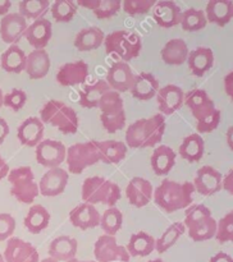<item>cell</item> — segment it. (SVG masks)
Segmentation results:
<instances>
[{
  "instance_id": "9",
  "label": "cell",
  "mask_w": 233,
  "mask_h": 262,
  "mask_svg": "<svg viewBox=\"0 0 233 262\" xmlns=\"http://www.w3.org/2000/svg\"><path fill=\"white\" fill-rule=\"evenodd\" d=\"M66 160L69 173L72 174H81L86 168L100 163L95 141L72 145L71 147L67 148Z\"/></svg>"
},
{
  "instance_id": "1",
  "label": "cell",
  "mask_w": 233,
  "mask_h": 262,
  "mask_svg": "<svg viewBox=\"0 0 233 262\" xmlns=\"http://www.w3.org/2000/svg\"><path fill=\"white\" fill-rule=\"evenodd\" d=\"M165 132V118L155 114L147 119L133 122L125 132V143L131 148L154 147L163 140Z\"/></svg>"
},
{
  "instance_id": "17",
  "label": "cell",
  "mask_w": 233,
  "mask_h": 262,
  "mask_svg": "<svg viewBox=\"0 0 233 262\" xmlns=\"http://www.w3.org/2000/svg\"><path fill=\"white\" fill-rule=\"evenodd\" d=\"M27 30V20L19 13H8L0 20V36L5 43L17 45Z\"/></svg>"
},
{
  "instance_id": "45",
  "label": "cell",
  "mask_w": 233,
  "mask_h": 262,
  "mask_svg": "<svg viewBox=\"0 0 233 262\" xmlns=\"http://www.w3.org/2000/svg\"><path fill=\"white\" fill-rule=\"evenodd\" d=\"M215 239L219 243H227L233 241V212L225 214L219 222L217 223V229H215Z\"/></svg>"
},
{
  "instance_id": "25",
  "label": "cell",
  "mask_w": 233,
  "mask_h": 262,
  "mask_svg": "<svg viewBox=\"0 0 233 262\" xmlns=\"http://www.w3.org/2000/svg\"><path fill=\"white\" fill-rule=\"evenodd\" d=\"M158 90L159 81L155 78V76L149 72H141L137 76H135V81L130 91L135 99L147 101L155 96Z\"/></svg>"
},
{
  "instance_id": "52",
  "label": "cell",
  "mask_w": 233,
  "mask_h": 262,
  "mask_svg": "<svg viewBox=\"0 0 233 262\" xmlns=\"http://www.w3.org/2000/svg\"><path fill=\"white\" fill-rule=\"evenodd\" d=\"M209 262H233L232 257L225 252H218L214 256H211Z\"/></svg>"
},
{
  "instance_id": "53",
  "label": "cell",
  "mask_w": 233,
  "mask_h": 262,
  "mask_svg": "<svg viewBox=\"0 0 233 262\" xmlns=\"http://www.w3.org/2000/svg\"><path fill=\"white\" fill-rule=\"evenodd\" d=\"M232 79H233V73L232 72H229V73L225 76L224 78V90H225V94L228 95L229 97H232Z\"/></svg>"
},
{
  "instance_id": "55",
  "label": "cell",
  "mask_w": 233,
  "mask_h": 262,
  "mask_svg": "<svg viewBox=\"0 0 233 262\" xmlns=\"http://www.w3.org/2000/svg\"><path fill=\"white\" fill-rule=\"evenodd\" d=\"M10 7H12V2L10 0H0V15H7L9 12Z\"/></svg>"
},
{
  "instance_id": "31",
  "label": "cell",
  "mask_w": 233,
  "mask_h": 262,
  "mask_svg": "<svg viewBox=\"0 0 233 262\" xmlns=\"http://www.w3.org/2000/svg\"><path fill=\"white\" fill-rule=\"evenodd\" d=\"M161 59L168 66H181L187 61L188 56V46L182 38H172L160 51Z\"/></svg>"
},
{
  "instance_id": "39",
  "label": "cell",
  "mask_w": 233,
  "mask_h": 262,
  "mask_svg": "<svg viewBox=\"0 0 233 262\" xmlns=\"http://www.w3.org/2000/svg\"><path fill=\"white\" fill-rule=\"evenodd\" d=\"M204 150L205 143L201 136L199 133H192L182 141L179 146V155L188 163H196L202 159Z\"/></svg>"
},
{
  "instance_id": "10",
  "label": "cell",
  "mask_w": 233,
  "mask_h": 262,
  "mask_svg": "<svg viewBox=\"0 0 233 262\" xmlns=\"http://www.w3.org/2000/svg\"><path fill=\"white\" fill-rule=\"evenodd\" d=\"M94 256L97 262H128L130 255L123 246L118 245L115 237L101 235L94 245Z\"/></svg>"
},
{
  "instance_id": "13",
  "label": "cell",
  "mask_w": 233,
  "mask_h": 262,
  "mask_svg": "<svg viewBox=\"0 0 233 262\" xmlns=\"http://www.w3.org/2000/svg\"><path fill=\"white\" fill-rule=\"evenodd\" d=\"M195 191L202 196H213L222 189V174L210 165H204L196 171L194 179Z\"/></svg>"
},
{
  "instance_id": "40",
  "label": "cell",
  "mask_w": 233,
  "mask_h": 262,
  "mask_svg": "<svg viewBox=\"0 0 233 262\" xmlns=\"http://www.w3.org/2000/svg\"><path fill=\"white\" fill-rule=\"evenodd\" d=\"M186 232V228H184L183 223H173L172 225H169L165 229V232L155 241V250L158 251V253H164L168 250H171L174 245L177 243V241L182 237Z\"/></svg>"
},
{
  "instance_id": "43",
  "label": "cell",
  "mask_w": 233,
  "mask_h": 262,
  "mask_svg": "<svg viewBox=\"0 0 233 262\" xmlns=\"http://www.w3.org/2000/svg\"><path fill=\"white\" fill-rule=\"evenodd\" d=\"M207 20L205 17L204 10L196 9V8H188V9L183 10L181 14V27L184 31L188 32H196V31L202 30L206 26Z\"/></svg>"
},
{
  "instance_id": "44",
  "label": "cell",
  "mask_w": 233,
  "mask_h": 262,
  "mask_svg": "<svg viewBox=\"0 0 233 262\" xmlns=\"http://www.w3.org/2000/svg\"><path fill=\"white\" fill-rule=\"evenodd\" d=\"M51 15L56 22H71L77 13V5L72 0H56L50 7Z\"/></svg>"
},
{
  "instance_id": "56",
  "label": "cell",
  "mask_w": 233,
  "mask_h": 262,
  "mask_svg": "<svg viewBox=\"0 0 233 262\" xmlns=\"http://www.w3.org/2000/svg\"><path fill=\"white\" fill-rule=\"evenodd\" d=\"M232 132H233V128L232 127L228 128V130H227V143H228V146H229L230 150H232V148H233V145H232Z\"/></svg>"
},
{
  "instance_id": "60",
  "label": "cell",
  "mask_w": 233,
  "mask_h": 262,
  "mask_svg": "<svg viewBox=\"0 0 233 262\" xmlns=\"http://www.w3.org/2000/svg\"><path fill=\"white\" fill-rule=\"evenodd\" d=\"M147 262H164V261L161 260V258H155V260H150V261H147Z\"/></svg>"
},
{
  "instance_id": "47",
  "label": "cell",
  "mask_w": 233,
  "mask_h": 262,
  "mask_svg": "<svg viewBox=\"0 0 233 262\" xmlns=\"http://www.w3.org/2000/svg\"><path fill=\"white\" fill-rule=\"evenodd\" d=\"M156 4L155 0H124L122 3L123 10L130 15L146 14Z\"/></svg>"
},
{
  "instance_id": "12",
  "label": "cell",
  "mask_w": 233,
  "mask_h": 262,
  "mask_svg": "<svg viewBox=\"0 0 233 262\" xmlns=\"http://www.w3.org/2000/svg\"><path fill=\"white\" fill-rule=\"evenodd\" d=\"M3 257L5 262H40L35 246L17 237L8 239Z\"/></svg>"
},
{
  "instance_id": "27",
  "label": "cell",
  "mask_w": 233,
  "mask_h": 262,
  "mask_svg": "<svg viewBox=\"0 0 233 262\" xmlns=\"http://www.w3.org/2000/svg\"><path fill=\"white\" fill-rule=\"evenodd\" d=\"M183 104H186L187 106L189 107L192 115H194V118L196 120L215 109L214 101L210 99L209 95L206 94V91L202 89L191 90V91L184 96Z\"/></svg>"
},
{
  "instance_id": "36",
  "label": "cell",
  "mask_w": 233,
  "mask_h": 262,
  "mask_svg": "<svg viewBox=\"0 0 233 262\" xmlns=\"http://www.w3.org/2000/svg\"><path fill=\"white\" fill-rule=\"evenodd\" d=\"M128 255L133 257H146L155 250V239L153 235L145 232H138L131 235L127 245Z\"/></svg>"
},
{
  "instance_id": "5",
  "label": "cell",
  "mask_w": 233,
  "mask_h": 262,
  "mask_svg": "<svg viewBox=\"0 0 233 262\" xmlns=\"http://www.w3.org/2000/svg\"><path fill=\"white\" fill-rule=\"evenodd\" d=\"M40 120L58 128L64 135H73L78 129V115L76 110L58 100H49L40 112Z\"/></svg>"
},
{
  "instance_id": "16",
  "label": "cell",
  "mask_w": 233,
  "mask_h": 262,
  "mask_svg": "<svg viewBox=\"0 0 233 262\" xmlns=\"http://www.w3.org/2000/svg\"><path fill=\"white\" fill-rule=\"evenodd\" d=\"M155 96L161 115L174 114L183 105L184 92L181 87L176 86V84H166V86L161 87L158 90Z\"/></svg>"
},
{
  "instance_id": "15",
  "label": "cell",
  "mask_w": 233,
  "mask_h": 262,
  "mask_svg": "<svg viewBox=\"0 0 233 262\" xmlns=\"http://www.w3.org/2000/svg\"><path fill=\"white\" fill-rule=\"evenodd\" d=\"M69 174L61 168L49 169L40 179L38 183V191L40 194L45 197L59 196L66 191L68 184Z\"/></svg>"
},
{
  "instance_id": "24",
  "label": "cell",
  "mask_w": 233,
  "mask_h": 262,
  "mask_svg": "<svg viewBox=\"0 0 233 262\" xmlns=\"http://www.w3.org/2000/svg\"><path fill=\"white\" fill-rule=\"evenodd\" d=\"M187 63H188V68L194 76L202 77L214 66V54L210 48L199 46V48L188 51Z\"/></svg>"
},
{
  "instance_id": "23",
  "label": "cell",
  "mask_w": 233,
  "mask_h": 262,
  "mask_svg": "<svg viewBox=\"0 0 233 262\" xmlns=\"http://www.w3.org/2000/svg\"><path fill=\"white\" fill-rule=\"evenodd\" d=\"M69 220L72 225L81 230L92 229L100 224V212L94 205L81 204L69 212Z\"/></svg>"
},
{
  "instance_id": "19",
  "label": "cell",
  "mask_w": 233,
  "mask_h": 262,
  "mask_svg": "<svg viewBox=\"0 0 233 262\" xmlns=\"http://www.w3.org/2000/svg\"><path fill=\"white\" fill-rule=\"evenodd\" d=\"M182 9L172 0H161L153 7V17L163 28H171L181 22Z\"/></svg>"
},
{
  "instance_id": "38",
  "label": "cell",
  "mask_w": 233,
  "mask_h": 262,
  "mask_svg": "<svg viewBox=\"0 0 233 262\" xmlns=\"http://www.w3.org/2000/svg\"><path fill=\"white\" fill-rule=\"evenodd\" d=\"M77 5L90 9L99 19L113 17L122 8L120 0H78Z\"/></svg>"
},
{
  "instance_id": "46",
  "label": "cell",
  "mask_w": 233,
  "mask_h": 262,
  "mask_svg": "<svg viewBox=\"0 0 233 262\" xmlns=\"http://www.w3.org/2000/svg\"><path fill=\"white\" fill-rule=\"evenodd\" d=\"M27 102V94L20 89H13L4 95L3 105L12 109L13 112H19Z\"/></svg>"
},
{
  "instance_id": "48",
  "label": "cell",
  "mask_w": 233,
  "mask_h": 262,
  "mask_svg": "<svg viewBox=\"0 0 233 262\" xmlns=\"http://www.w3.org/2000/svg\"><path fill=\"white\" fill-rule=\"evenodd\" d=\"M220 119H222L220 110L215 107V109L213 110V112H210L209 114L204 115V117L200 118L199 120H196L197 130H199V133L213 132V130L218 128V125H219L220 123Z\"/></svg>"
},
{
  "instance_id": "22",
  "label": "cell",
  "mask_w": 233,
  "mask_h": 262,
  "mask_svg": "<svg viewBox=\"0 0 233 262\" xmlns=\"http://www.w3.org/2000/svg\"><path fill=\"white\" fill-rule=\"evenodd\" d=\"M45 125L40 118L30 117L20 123L17 129V137L22 145L35 147L43 141Z\"/></svg>"
},
{
  "instance_id": "37",
  "label": "cell",
  "mask_w": 233,
  "mask_h": 262,
  "mask_svg": "<svg viewBox=\"0 0 233 262\" xmlns=\"http://www.w3.org/2000/svg\"><path fill=\"white\" fill-rule=\"evenodd\" d=\"M105 35L99 27L82 28L74 38V46L79 51H91L100 48L104 42Z\"/></svg>"
},
{
  "instance_id": "57",
  "label": "cell",
  "mask_w": 233,
  "mask_h": 262,
  "mask_svg": "<svg viewBox=\"0 0 233 262\" xmlns=\"http://www.w3.org/2000/svg\"><path fill=\"white\" fill-rule=\"evenodd\" d=\"M3 100H4V94H3L2 89H0V107L3 106Z\"/></svg>"
},
{
  "instance_id": "7",
  "label": "cell",
  "mask_w": 233,
  "mask_h": 262,
  "mask_svg": "<svg viewBox=\"0 0 233 262\" xmlns=\"http://www.w3.org/2000/svg\"><path fill=\"white\" fill-rule=\"evenodd\" d=\"M97 107L101 112L100 120L102 123V127L108 133H117L118 130L124 128L125 112L120 94L113 91V90L105 92L100 99Z\"/></svg>"
},
{
  "instance_id": "11",
  "label": "cell",
  "mask_w": 233,
  "mask_h": 262,
  "mask_svg": "<svg viewBox=\"0 0 233 262\" xmlns=\"http://www.w3.org/2000/svg\"><path fill=\"white\" fill-rule=\"evenodd\" d=\"M66 146L55 140H43L36 146V160L45 168H59L66 160Z\"/></svg>"
},
{
  "instance_id": "20",
  "label": "cell",
  "mask_w": 233,
  "mask_h": 262,
  "mask_svg": "<svg viewBox=\"0 0 233 262\" xmlns=\"http://www.w3.org/2000/svg\"><path fill=\"white\" fill-rule=\"evenodd\" d=\"M125 196L132 206L141 209L151 201L153 186L150 182L141 177H135L130 181L125 188Z\"/></svg>"
},
{
  "instance_id": "30",
  "label": "cell",
  "mask_w": 233,
  "mask_h": 262,
  "mask_svg": "<svg viewBox=\"0 0 233 262\" xmlns=\"http://www.w3.org/2000/svg\"><path fill=\"white\" fill-rule=\"evenodd\" d=\"M95 146L99 152L100 161L105 164H118L127 155V146L122 141H95Z\"/></svg>"
},
{
  "instance_id": "8",
  "label": "cell",
  "mask_w": 233,
  "mask_h": 262,
  "mask_svg": "<svg viewBox=\"0 0 233 262\" xmlns=\"http://www.w3.org/2000/svg\"><path fill=\"white\" fill-rule=\"evenodd\" d=\"M8 181L12 184L10 194L22 204H32L40 194L38 184L30 166H19L8 173Z\"/></svg>"
},
{
  "instance_id": "50",
  "label": "cell",
  "mask_w": 233,
  "mask_h": 262,
  "mask_svg": "<svg viewBox=\"0 0 233 262\" xmlns=\"http://www.w3.org/2000/svg\"><path fill=\"white\" fill-rule=\"evenodd\" d=\"M222 188L224 191H227L228 193H233V170L230 169L227 174H225L224 178H222Z\"/></svg>"
},
{
  "instance_id": "21",
  "label": "cell",
  "mask_w": 233,
  "mask_h": 262,
  "mask_svg": "<svg viewBox=\"0 0 233 262\" xmlns=\"http://www.w3.org/2000/svg\"><path fill=\"white\" fill-rule=\"evenodd\" d=\"M51 35H53V26L50 20L46 18H38L27 26V30L23 36L32 48L45 49L50 41Z\"/></svg>"
},
{
  "instance_id": "41",
  "label": "cell",
  "mask_w": 233,
  "mask_h": 262,
  "mask_svg": "<svg viewBox=\"0 0 233 262\" xmlns=\"http://www.w3.org/2000/svg\"><path fill=\"white\" fill-rule=\"evenodd\" d=\"M100 227H101L102 232L105 235H110L114 237L123 225V214L119 209L117 207H109L105 210L104 214L100 215Z\"/></svg>"
},
{
  "instance_id": "32",
  "label": "cell",
  "mask_w": 233,
  "mask_h": 262,
  "mask_svg": "<svg viewBox=\"0 0 233 262\" xmlns=\"http://www.w3.org/2000/svg\"><path fill=\"white\" fill-rule=\"evenodd\" d=\"M176 152L169 146L160 145L151 155V168L156 176H166L176 164Z\"/></svg>"
},
{
  "instance_id": "18",
  "label": "cell",
  "mask_w": 233,
  "mask_h": 262,
  "mask_svg": "<svg viewBox=\"0 0 233 262\" xmlns=\"http://www.w3.org/2000/svg\"><path fill=\"white\" fill-rule=\"evenodd\" d=\"M89 77V64L83 60L66 63L59 68L56 81L60 86L73 87L82 84Z\"/></svg>"
},
{
  "instance_id": "51",
  "label": "cell",
  "mask_w": 233,
  "mask_h": 262,
  "mask_svg": "<svg viewBox=\"0 0 233 262\" xmlns=\"http://www.w3.org/2000/svg\"><path fill=\"white\" fill-rule=\"evenodd\" d=\"M9 135V125L4 118L0 117V145L5 141V138Z\"/></svg>"
},
{
  "instance_id": "26",
  "label": "cell",
  "mask_w": 233,
  "mask_h": 262,
  "mask_svg": "<svg viewBox=\"0 0 233 262\" xmlns=\"http://www.w3.org/2000/svg\"><path fill=\"white\" fill-rule=\"evenodd\" d=\"M205 17L210 23L224 27L233 18L232 0H210L205 8Z\"/></svg>"
},
{
  "instance_id": "6",
  "label": "cell",
  "mask_w": 233,
  "mask_h": 262,
  "mask_svg": "<svg viewBox=\"0 0 233 262\" xmlns=\"http://www.w3.org/2000/svg\"><path fill=\"white\" fill-rule=\"evenodd\" d=\"M102 43H104L105 53L108 55L115 54L125 63L137 58L142 49L141 36L124 30H117L110 32L109 35L105 36Z\"/></svg>"
},
{
  "instance_id": "33",
  "label": "cell",
  "mask_w": 233,
  "mask_h": 262,
  "mask_svg": "<svg viewBox=\"0 0 233 262\" xmlns=\"http://www.w3.org/2000/svg\"><path fill=\"white\" fill-rule=\"evenodd\" d=\"M110 91V87L108 86L105 79H97L96 82L91 84H86L83 89L78 91L79 94V105L86 109L99 106L100 99L105 92Z\"/></svg>"
},
{
  "instance_id": "49",
  "label": "cell",
  "mask_w": 233,
  "mask_h": 262,
  "mask_svg": "<svg viewBox=\"0 0 233 262\" xmlns=\"http://www.w3.org/2000/svg\"><path fill=\"white\" fill-rule=\"evenodd\" d=\"M15 230V219L10 214H0V242L12 238Z\"/></svg>"
},
{
  "instance_id": "59",
  "label": "cell",
  "mask_w": 233,
  "mask_h": 262,
  "mask_svg": "<svg viewBox=\"0 0 233 262\" xmlns=\"http://www.w3.org/2000/svg\"><path fill=\"white\" fill-rule=\"evenodd\" d=\"M40 262H58V261H55V260H53V258L48 257V258H45V260H43V261H40Z\"/></svg>"
},
{
  "instance_id": "3",
  "label": "cell",
  "mask_w": 233,
  "mask_h": 262,
  "mask_svg": "<svg viewBox=\"0 0 233 262\" xmlns=\"http://www.w3.org/2000/svg\"><path fill=\"white\" fill-rule=\"evenodd\" d=\"M184 228L194 242H204L214 238L217 222L205 205H189L184 211Z\"/></svg>"
},
{
  "instance_id": "34",
  "label": "cell",
  "mask_w": 233,
  "mask_h": 262,
  "mask_svg": "<svg viewBox=\"0 0 233 262\" xmlns=\"http://www.w3.org/2000/svg\"><path fill=\"white\" fill-rule=\"evenodd\" d=\"M49 223H50V212L43 205H32L23 219L26 229L32 234H40L49 227Z\"/></svg>"
},
{
  "instance_id": "35",
  "label": "cell",
  "mask_w": 233,
  "mask_h": 262,
  "mask_svg": "<svg viewBox=\"0 0 233 262\" xmlns=\"http://www.w3.org/2000/svg\"><path fill=\"white\" fill-rule=\"evenodd\" d=\"M27 55L18 45H10L0 55V67L8 73H20L26 68Z\"/></svg>"
},
{
  "instance_id": "2",
  "label": "cell",
  "mask_w": 233,
  "mask_h": 262,
  "mask_svg": "<svg viewBox=\"0 0 233 262\" xmlns=\"http://www.w3.org/2000/svg\"><path fill=\"white\" fill-rule=\"evenodd\" d=\"M195 188L189 182H178L164 179L153 193L154 202L168 214L187 209L194 201Z\"/></svg>"
},
{
  "instance_id": "42",
  "label": "cell",
  "mask_w": 233,
  "mask_h": 262,
  "mask_svg": "<svg viewBox=\"0 0 233 262\" xmlns=\"http://www.w3.org/2000/svg\"><path fill=\"white\" fill-rule=\"evenodd\" d=\"M50 8L49 0H22L18 4L19 14L25 19H38L44 18Z\"/></svg>"
},
{
  "instance_id": "4",
  "label": "cell",
  "mask_w": 233,
  "mask_h": 262,
  "mask_svg": "<svg viewBox=\"0 0 233 262\" xmlns=\"http://www.w3.org/2000/svg\"><path fill=\"white\" fill-rule=\"evenodd\" d=\"M82 200L84 204H102L114 207L120 200V187L102 177H90L82 184Z\"/></svg>"
},
{
  "instance_id": "28",
  "label": "cell",
  "mask_w": 233,
  "mask_h": 262,
  "mask_svg": "<svg viewBox=\"0 0 233 262\" xmlns=\"http://www.w3.org/2000/svg\"><path fill=\"white\" fill-rule=\"evenodd\" d=\"M50 69V56L45 49H35L26 58V73L31 79L44 78Z\"/></svg>"
},
{
  "instance_id": "14",
  "label": "cell",
  "mask_w": 233,
  "mask_h": 262,
  "mask_svg": "<svg viewBox=\"0 0 233 262\" xmlns=\"http://www.w3.org/2000/svg\"><path fill=\"white\" fill-rule=\"evenodd\" d=\"M107 83L110 90L118 92H127L132 87L135 74L125 61H117L109 68L107 73Z\"/></svg>"
},
{
  "instance_id": "61",
  "label": "cell",
  "mask_w": 233,
  "mask_h": 262,
  "mask_svg": "<svg viewBox=\"0 0 233 262\" xmlns=\"http://www.w3.org/2000/svg\"><path fill=\"white\" fill-rule=\"evenodd\" d=\"M0 262H5V261H4V257H3L2 253H0Z\"/></svg>"
},
{
  "instance_id": "58",
  "label": "cell",
  "mask_w": 233,
  "mask_h": 262,
  "mask_svg": "<svg viewBox=\"0 0 233 262\" xmlns=\"http://www.w3.org/2000/svg\"><path fill=\"white\" fill-rule=\"evenodd\" d=\"M67 262H95V261H79V260H77V258H72V260H69Z\"/></svg>"
},
{
  "instance_id": "54",
  "label": "cell",
  "mask_w": 233,
  "mask_h": 262,
  "mask_svg": "<svg viewBox=\"0 0 233 262\" xmlns=\"http://www.w3.org/2000/svg\"><path fill=\"white\" fill-rule=\"evenodd\" d=\"M8 173H9V165H8L7 161L3 159V156L0 155V181L4 179L5 177H8Z\"/></svg>"
},
{
  "instance_id": "29",
  "label": "cell",
  "mask_w": 233,
  "mask_h": 262,
  "mask_svg": "<svg viewBox=\"0 0 233 262\" xmlns=\"http://www.w3.org/2000/svg\"><path fill=\"white\" fill-rule=\"evenodd\" d=\"M77 248H78V243L74 238L60 235L51 241L49 245V256L58 262H67L72 258H76Z\"/></svg>"
}]
</instances>
